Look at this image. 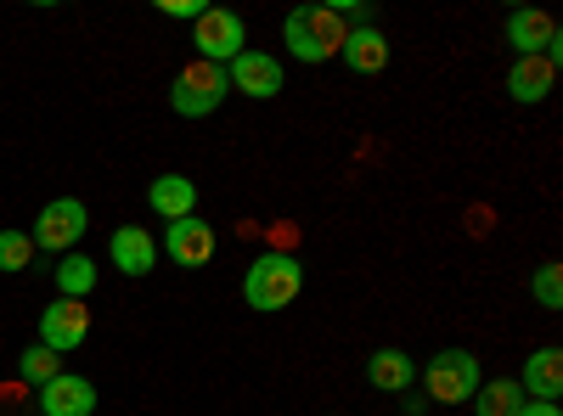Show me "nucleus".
<instances>
[{
  "label": "nucleus",
  "instance_id": "7ed1b4c3",
  "mask_svg": "<svg viewBox=\"0 0 563 416\" xmlns=\"http://www.w3.org/2000/svg\"><path fill=\"white\" fill-rule=\"evenodd\" d=\"M417 378H422V394L434 405H467L485 383V366H479L474 349H440L429 366H417Z\"/></svg>",
  "mask_w": 563,
  "mask_h": 416
},
{
  "label": "nucleus",
  "instance_id": "b1692460",
  "mask_svg": "<svg viewBox=\"0 0 563 416\" xmlns=\"http://www.w3.org/2000/svg\"><path fill=\"white\" fill-rule=\"evenodd\" d=\"M519 416H563V405H541V400H525Z\"/></svg>",
  "mask_w": 563,
  "mask_h": 416
},
{
  "label": "nucleus",
  "instance_id": "1a4fd4ad",
  "mask_svg": "<svg viewBox=\"0 0 563 416\" xmlns=\"http://www.w3.org/2000/svg\"><path fill=\"white\" fill-rule=\"evenodd\" d=\"M214 225L209 220H175L169 231H164V243H158V254H169V265H180V270H203V265H214Z\"/></svg>",
  "mask_w": 563,
  "mask_h": 416
},
{
  "label": "nucleus",
  "instance_id": "dca6fc26",
  "mask_svg": "<svg viewBox=\"0 0 563 416\" xmlns=\"http://www.w3.org/2000/svg\"><path fill=\"white\" fill-rule=\"evenodd\" d=\"M108 254H113V265L124 276H153L158 270V237H153V231H141V225H119Z\"/></svg>",
  "mask_w": 563,
  "mask_h": 416
},
{
  "label": "nucleus",
  "instance_id": "9b49d317",
  "mask_svg": "<svg viewBox=\"0 0 563 416\" xmlns=\"http://www.w3.org/2000/svg\"><path fill=\"white\" fill-rule=\"evenodd\" d=\"M97 411V383L79 372H57L40 389V416H90Z\"/></svg>",
  "mask_w": 563,
  "mask_h": 416
},
{
  "label": "nucleus",
  "instance_id": "f3484780",
  "mask_svg": "<svg viewBox=\"0 0 563 416\" xmlns=\"http://www.w3.org/2000/svg\"><path fill=\"white\" fill-rule=\"evenodd\" d=\"M366 383L372 389H384V394H406L417 383V360L406 349H372L366 360Z\"/></svg>",
  "mask_w": 563,
  "mask_h": 416
},
{
  "label": "nucleus",
  "instance_id": "a211bd4d",
  "mask_svg": "<svg viewBox=\"0 0 563 416\" xmlns=\"http://www.w3.org/2000/svg\"><path fill=\"white\" fill-rule=\"evenodd\" d=\"M519 405H525L519 378H490V383H479V394H474V416H519Z\"/></svg>",
  "mask_w": 563,
  "mask_h": 416
},
{
  "label": "nucleus",
  "instance_id": "5701e85b",
  "mask_svg": "<svg viewBox=\"0 0 563 416\" xmlns=\"http://www.w3.org/2000/svg\"><path fill=\"white\" fill-rule=\"evenodd\" d=\"M158 12H164V18H192V23H198L209 7H203V0H158Z\"/></svg>",
  "mask_w": 563,
  "mask_h": 416
},
{
  "label": "nucleus",
  "instance_id": "9d476101",
  "mask_svg": "<svg viewBox=\"0 0 563 416\" xmlns=\"http://www.w3.org/2000/svg\"><path fill=\"white\" fill-rule=\"evenodd\" d=\"M90 338V310L79 299H52L40 310V344L52 349V355H68Z\"/></svg>",
  "mask_w": 563,
  "mask_h": 416
},
{
  "label": "nucleus",
  "instance_id": "2eb2a0df",
  "mask_svg": "<svg viewBox=\"0 0 563 416\" xmlns=\"http://www.w3.org/2000/svg\"><path fill=\"white\" fill-rule=\"evenodd\" d=\"M147 209L175 225V220H192L198 214V180H186V175H158L153 187H147Z\"/></svg>",
  "mask_w": 563,
  "mask_h": 416
},
{
  "label": "nucleus",
  "instance_id": "0eeeda50",
  "mask_svg": "<svg viewBox=\"0 0 563 416\" xmlns=\"http://www.w3.org/2000/svg\"><path fill=\"white\" fill-rule=\"evenodd\" d=\"M507 45L519 57H563V29H558V18L552 12H536V7H525V12H512L507 18Z\"/></svg>",
  "mask_w": 563,
  "mask_h": 416
},
{
  "label": "nucleus",
  "instance_id": "f03ea898",
  "mask_svg": "<svg viewBox=\"0 0 563 416\" xmlns=\"http://www.w3.org/2000/svg\"><path fill=\"white\" fill-rule=\"evenodd\" d=\"M299 293H305V259H299V254L260 248V259L243 270V304H249V310H260V315L288 310Z\"/></svg>",
  "mask_w": 563,
  "mask_h": 416
},
{
  "label": "nucleus",
  "instance_id": "6e6552de",
  "mask_svg": "<svg viewBox=\"0 0 563 416\" xmlns=\"http://www.w3.org/2000/svg\"><path fill=\"white\" fill-rule=\"evenodd\" d=\"M225 85L238 90V97H254V102H271L282 97V85H288V74H282V63L271 52H243L225 63Z\"/></svg>",
  "mask_w": 563,
  "mask_h": 416
},
{
  "label": "nucleus",
  "instance_id": "4be33fe9",
  "mask_svg": "<svg viewBox=\"0 0 563 416\" xmlns=\"http://www.w3.org/2000/svg\"><path fill=\"white\" fill-rule=\"evenodd\" d=\"M29 265H34L29 231H0V270H29Z\"/></svg>",
  "mask_w": 563,
  "mask_h": 416
},
{
  "label": "nucleus",
  "instance_id": "6ab92c4d",
  "mask_svg": "<svg viewBox=\"0 0 563 416\" xmlns=\"http://www.w3.org/2000/svg\"><path fill=\"white\" fill-rule=\"evenodd\" d=\"M90 288H97V265H90L85 254H63L57 259V299H90Z\"/></svg>",
  "mask_w": 563,
  "mask_h": 416
},
{
  "label": "nucleus",
  "instance_id": "20e7f679",
  "mask_svg": "<svg viewBox=\"0 0 563 416\" xmlns=\"http://www.w3.org/2000/svg\"><path fill=\"white\" fill-rule=\"evenodd\" d=\"M231 97V85H225V68H214V63H186L180 74H175V85H169V113H180V119H209L220 102Z\"/></svg>",
  "mask_w": 563,
  "mask_h": 416
},
{
  "label": "nucleus",
  "instance_id": "f8f14e48",
  "mask_svg": "<svg viewBox=\"0 0 563 416\" xmlns=\"http://www.w3.org/2000/svg\"><path fill=\"white\" fill-rule=\"evenodd\" d=\"M519 389H525V400H541V405H558V400H563V349H558V344H541V349L525 360Z\"/></svg>",
  "mask_w": 563,
  "mask_h": 416
},
{
  "label": "nucleus",
  "instance_id": "ddd939ff",
  "mask_svg": "<svg viewBox=\"0 0 563 416\" xmlns=\"http://www.w3.org/2000/svg\"><path fill=\"white\" fill-rule=\"evenodd\" d=\"M552 85H558V63H552V57H512V68H507V97L519 102V108L547 102Z\"/></svg>",
  "mask_w": 563,
  "mask_h": 416
},
{
  "label": "nucleus",
  "instance_id": "412c9836",
  "mask_svg": "<svg viewBox=\"0 0 563 416\" xmlns=\"http://www.w3.org/2000/svg\"><path fill=\"white\" fill-rule=\"evenodd\" d=\"M530 293H536L541 310H563V265H558V259H547V265L530 276Z\"/></svg>",
  "mask_w": 563,
  "mask_h": 416
},
{
  "label": "nucleus",
  "instance_id": "f257e3e1",
  "mask_svg": "<svg viewBox=\"0 0 563 416\" xmlns=\"http://www.w3.org/2000/svg\"><path fill=\"white\" fill-rule=\"evenodd\" d=\"M350 40V23L333 12V0H321V7H299L282 18V45H288V57L299 63H333Z\"/></svg>",
  "mask_w": 563,
  "mask_h": 416
},
{
  "label": "nucleus",
  "instance_id": "393cba45",
  "mask_svg": "<svg viewBox=\"0 0 563 416\" xmlns=\"http://www.w3.org/2000/svg\"><path fill=\"white\" fill-rule=\"evenodd\" d=\"M321 416H339V411H321Z\"/></svg>",
  "mask_w": 563,
  "mask_h": 416
},
{
  "label": "nucleus",
  "instance_id": "aec40b11",
  "mask_svg": "<svg viewBox=\"0 0 563 416\" xmlns=\"http://www.w3.org/2000/svg\"><path fill=\"white\" fill-rule=\"evenodd\" d=\"M57 372H63V355H52L45 344H29V349L18 355V378H23V383H34V389H45Z\"/></svg>",
  "mask_w": 563,
  "mask_h": 416
},
{
  "label": "nucleus",
  "instance_id": "39448f33",
  "mask_svg": "<svg viewBox=\"0 0 563 416\" xmlns=\"http://www.w3.org/2000/svg\"><path fill=\"white\" fill-rule=\"evenodd\" d=\"M85 231H90L85 203H79V198H52V203L40 209V220H34V231H29V243H34V254H74Z\"/></svg>",
  "mask_w": 563,
  "mask_h": 416
},
{
  "label": "nucleus",
  "instance_id": "423d86ee",
  "mask_svg": "<svg viewBox=\"0 0 563 416\" xmlns=\"http://www.w3.org/2000/svg\"><path fill=\"white\" fill-rule=\"evenodd\" d=\"M192 45H198V63L225 68L231 57L249 52V23H243L238 12H225V7H209V12L192 23Z\"/></svg>",
  "mask_w": 563,
  "mask_h": 416
},
{
  "label": "nucleus",
  "instance_id": "4468645a",
  "mask_svg": "<svg viewBox=\"0 0 563 416\" xmlns=\"http://www.w3.org/2000/svg\"><path fill=\"white\" fill-rule=\"evenodd\" d=\"M389 52H395L389 34H384L378 23H361V29H350L339 63H344L350 74H384V68H389Z\"/></svg>",
  "mask_w": 563,
  "mask_h": 416
}]
</instances>
